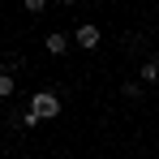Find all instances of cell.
<instances>
[{
    "label": "cell",
    "instance_id": "6da1fadb",
    "mask_svg": "<svg viewBox=\"0 0 159 159\" xmlns=\"http://www.w3.org/2000/svg\"><path fill=\"white\" fill-rule=\"evenodd\" d=\"M30 112H34V116H39V120H56V116H60V95H52V90H39V95H30Z\"/></svg>",
    "mask_w": 159,
    "mask_h": 159
},
{
    "label": "cell",
    "instance_id": "7a4b0ae2",
    "mask_svg": "<svg viewBox=\"0 0 159 159\" xmlns=\"http://www.w3.org/2000/svg\"><path fill=\"white\" fill-rule=\"evenodd\" d=\"M99 39H103V30L95 26V22H82V26L73 30V43H78L82 52H90V48H99Z\"/></svg>",
    "mask_w": 159,
    "mask_h": 159
},
{
    "label": "cell",
    "instance_id": "3957f363",
    "mask_svg": "<svg viewBox=\"0 0 159 159\" xmlns=\"http://www.w3.org/2000/svg\"><path fill=\"white\" fill-rule=\"evenodd\" d=\"M138 82H142V86H155L159 82V56H151V60L138 69Z\"/></svg>",
    "mask_w": 159,
    "mask_h": 159
},
{
    "label": "cell",
    "instance_id": "277c9868",
    "mask_svg": "<svg viewBox=\"0 0 159 159\" xmlns=\"http://www.w3.org/2000/svg\"><path fill=\"white\" fill-rule=\"evenodd\" d=\"M43 43H48V56H65L69 52V34H48Z\"/></svg>",
    "mask_w": 159,
    "mask_h": 159
},
{
    "label": "cell",
    "instance_id": "5b68a950",
    "mask_svg": "<svg viewBox=\"0 0 159 159\" xmlns=\"http://www.w3.org/2000/svg\"><path fill=\"white\" fill-rule=\"evenodd\" d=\"M13 120H17V125H22V129H34V125H39V116H34V112H30V107H22V112H17V116H13Z\"/></svg>",
    "mask_w": 159,
    "mask_h": 159
},
{
    "label": "cell",
    "instance_id": "8992f818",
    "mask_svg": "<svg viewBox=\"0 0 159 159\" xmlns=\"http://www.w3.org/2000/svg\"><path fill=\"white\" fill-rule=\"evenodd\" d=\"M17 90V82H13V73H0V99H9Z\"/></svg>",
    "mask_w": 159,
    "mask_h": 159
},
{
    "label": "cell",
    "instance_id": "52a82bcc",
    "mask_svg": "<svg viewBox=\"0 0 159 159\" xmlns=\"http://www.w3.org/2000/svg\"><path fill=\"white\" fill-rule=\"evenodd\" d=\"M120 95H125V99H142V82H125Z\"/></svg>",
    "mask_w": 159,
    "mask_h": 159
},
{
    "label": "cell",
    "instance_id": "ba28073f",
    "mask_svg": "<svg viewBox=\"0 0 159 159\" xmlns=\"http://www.w3.org/2000/svg\"><path fill=\"white\" fill-rule=\"evenodd\" d=\"M17 159H22V155H17Z\"/></svg>",
    "mask_w": 159,
    "mask_h": 159
}]
</instances>
